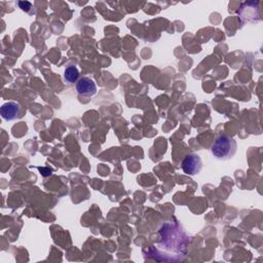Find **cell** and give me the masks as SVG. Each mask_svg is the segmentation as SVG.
Instances as JSON below:
<instances>
[{
    "label": "cell",
    "mask_w": 263,
    "mask_h": 263,
    "mask_svg": "<svg viewBox=\"0 0 263 263\" xmlns=\"http://www.w3.org/2000/svg\"><path fill=\"white\" fill-rule=\"evenodd\" d=\"M21 108L20 105L16 102H7L1 106L0 114L5 120H13L20 115Z\"/></svg>",
    "instance_id": "cell-4"
},
{
    "label": "cell",
    "mask_w": 263,
    "mask_h": 263,
    "mask_svg": "<svg viewBox=\"0 0 263 263\" xmlns=\"http://www.w3.org/2000/svg\"><path fill=\"white\" fill-rule=\"evenodd\" d=\"M237 144L233 137L219 136L211 147V152L215 158L226 160L232 158L237 152Z\"/></svg>",
    "instance_id": "cell-1"
},
{
    "label": "cell",
    "mask_w": 263,
    "mask_h": 263,
    "mask_svg": "<svg viewBox=\"0 0 263 263\" xmlns=\"http://www.w3.org/2000/svg\"><path fill=\"white\" fill-rule=\"evenodd\" d=\"M79 78V71L75 67V66H69L64 71V79L69 83H74L78 81Z\"/></svg>",
    "instance_id": "cell-5"
},
{
    "label": "cell",
    "mask_w": 263,
    "mask_h": 263,
    "mask_svg": "<svg viewBox=\"0 0 263 263\" xmlns=\"http://www.w3.org/2000/svg\"><path fill=\"white\" fill-rule=\"evenodd\" d=\"M203 168V162L199 156L196 155H188L186 156L183 162H182V170L185 174L193 175L199 174Z\"/></svg>",
    "instance_id": "cell-2"
},
{
    "label": "cell",
    "mask_w": 263,
    "mask_h": 263,
    "mask_svg": "<svg viewBox=\"0 0 263 263\" xmlns=\"http://www.w3.org/2000/svg\"><path fill=\"white\" fill-rule=\"evenodd\" d=\"M39 171L41 172V174L43 175V176H49V175L52 174L51 170H48V169H45V168H39Z\"/></svg>",
    "instance_id": "cell-7"
},
{
    "label": "cell",
    "mask_w": 263,
    "mask_h": 263,
    "mask_svg": "<svg viewBox=\"0 0 263 263\" xmlns=\"http://www.w3.org/2000/svg\"><path fill=\"white\" fill-rule=\"evenodd\" d=\"M76 91L79 95L83 96H93L97 93V86L94 80L89 78H82L76 84Z\"/></svg>",
    "instance_id": "cell-3"
},
{
    "label": "cell",
    "mask_w": 263,
    "mask_h": 263,
    "mask_svg": "<svg viewBox=\"0 0 263 263\" xmlns=\"http://www.w3.org/2000/svg\"><path fill=\"white\" fill-rule=\"evenodd\" d=\"M19 5H20V7L22 8V9H23V10H26V12H28V10L31 8V6H32V4L30 3V2H27V1H20L19 2Z\"/></svg>",
    "instance_id": "cell-6"
}]
</instances>
